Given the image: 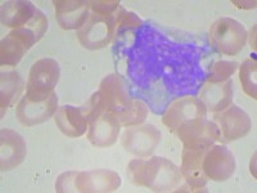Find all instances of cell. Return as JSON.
Wrapping results in <instances>:
<instances>
[{"instance_id":"obj_10","label":"cell","mask_w":257,"mask_h":193,"mask_svg":"<svg viewBox=\"0 0 257 193\" xmlns=\"http://www.w3.org/2000/svg\"><path fill=\"white\" fill-rule=\"evenodd\" d=\"M207 115V109L197 96H184L167 107L162 116V123L170 132L175 133L181 124L194 119H202Z\"/></svg>"},{"instance_id":"obj_4","label":"cell","mask_w":257,"mask_h":193,"mask_svg":"<svg viewBox=\"0 0 257 193\" xmlns=\"http://www.w3.org/2000/svg\"><path fill=\"white\" fill-rule=\"evenodd\" d=\"M61 76L57 61L52 58H41L34 63L26 82V96L32 101H44L56 93Z\"/></svg>"},{"instance_id":"obj_12","label":"cell","mask_w":257,"mask_h":193,"mask_svg":"<svg viewBox=\"0 0 257 193\" xmlns=\"http://www.w3.org/2000/svg\"><path fill=\"white\" fill-rule=\"evenodd\" d=\"M235 158L225 146H211L202 161V169L207 179L213 181L228 180L235 171Z\"/></svg>"},{"instance_id":"obj_24","label":"cell","mask_w":257,"mask_h":193,"mask_svg":"<svg viewBox=\"0 0 257 193\" xmlns=\"http://www.w3.org/2000/svg\"><path fill=\"white\" fill-rule=\"evenodd\" d=\"M104 106L102 102V96H100L99 91H95V93L91 95L90 100L88 101V103L81 107V112L84 115L85 120L89 124L93 120H95L96 117L100 116V115L104 112Z\"/></svg>"},{"instance_id":"obj_20","label":"cell","mask_w":257,"mask_h":193,"mask_svg":"<svg viewBox=\"0 0 257 193\" xmlns=\"http://www.w3.org/2000/svg\"><path fill=\"white\" fill-rule=\"evenodd\" d=\"M54 120L59 130L70 138L81 137L88 129V123L82 115L81 107L77 109L73 106H62L57 110Z\"/></svg>"},{"instance_id":"obj_21","label":"cell","mask_w":257,"mask_h":193,"mask_svg":"<svg viewBox=\"0 0 257 193\" xmlns=\"http://www.w3.org/2000/svg\"><path fill=\"white\" fill-rule=\"evenodd\" d=\"M0 107H2V117L4 116V112L16 103L24 91V80L21 75L16 71L11 72H2V79H0Z\"/></svg>"},{"instance_id":"obj_2","label":"cell","mask_w":257,"mask_h":193,"mask_svg":"<svg viewBox=\"0 0 257 193\" xmlns=\"http://www.w3.org/2000/svg\"><path fill=\"white\" fill-rule=\"evenodd\" d=\"M121 185L120 175L112 170L99 169L91 171H68L58 176L56 192L58 193H98L113 192Z\"/></svg>"},{"instance_id":"obj_15","label":"cell","mask_w":257,"mask_h":193,"mask_svg":"<svg viewBox=\"0 0 257 193\" xmlns=\"http://www.w3.org/2000/svg\"><path fill=\"white\" fill-rule=\"evenodd\" d=\"M26 142L22 135L11 129L0 132V169L8 171L22 164L26 157Z\"/></svg>"},{"instance_id":"obj_9","label":"cell","mask_w":257,"mask_h":193,"mask_svg":"<svg viewBox=\"0 0 257 193\" xmlns=\"http://www.w3.org/2000/svg\"><path fill=\"white\" fill-rule=\"evenodd\" d=\"M160 142L161 132L152 124L127 126L121 135L123 148L141 158L152 155Z\"/></svg>"},{"instance_id":"obj_14","label":"cell","mask_w":257,"mask_h":193,"mask_svg":"<svg viewBox=\"0 0 257 193\" xmlns=\"http://www.w3.org/2000/svg\"><path fill=\"white\" fill-rule=\"evenodd\" d=\"M58 110L57 93L44 101H32L26 95L22 96L16 110L18 120L25 126H34L48 121Z\"/></svg>"},{"instance_id":"obj_26","label":"cell","mask_w":257,"mask_h":193,"mask_svg":"<svg viewBox=\"0 0 257 193\" xmlns=\"http://www.w3.org/2000/svg\"><path fill=\"white\" fill-rule=\"evenodd\" d=\"M120 2L118 0H91L88 2L89 8L93 11L94 15L108 17L113 15V12L118 8Z\"/></svg>"},{"instance_id":"obj_25","label":"cell","mask_w":257,"mask_h":193,"mask_svg":"<svg viewBox=\"0 0 257 193\" xmlns=\"http://www.w3.org/2000/svg\"><path fill=\"white\" fill-rule=\"evenodd\" d=\"M116 25L117 31H121L123 29H139L143 25V21L138 17L135 13L127 12L126 9L121 8L117 13Z\"/></svg>"},{"instance_id":"obj_18","label":"cell","mask_w":257,"mask_h":193,"mask_svg":"<svg viewBox=\"0 0 257 193\" xmlns=\"http://www.w3.org/2000/svg\"><path fill=\"white\" fill-rule=\"evenodd\" d=\"M206 151L207 149L205 148H184L181 155V176L193 189L203 190L207 184L208 179L202 169V161Z\"/></svg>"},{"instance_id":"obj_22","label":"cell","mask_w":257,"mask_h":193,"mask_svg":"<svg viewBox=\"0 0 257 193\" xmlns=\"http://www.w3.org/2000/svg\"><path fill=\"white\" fill-rule=\"evenodd\" d=\"M256 75H257L256 59L254 58L245 59V61L242 63V66H240L239 80L244 93L248 96H251V98H253V100H256L257 98Z\"/></svg>"},{"instance_id":"obj_8","label":"cell","mask_w":257,"mask_h":193,"mask_svg":"<svg viewBox=\"0 0 257 193\" xmlns=\"http://www.w3.org/2000/svg\"><path fill=\"white\" fill-rule=\"evenodd\" d=\"M175 134L183 142L184 148H205L220 141L219 126L213 121L207 120L206 117L194 119L181 124L176 129Z\"/></svg>"},{"instance_id":"obj_16","label":"cell","mask_w":257,"mask_h":193,"mask_svg":"<svg viewBox=\"0 0 257 193\" xmlns=\"http://www.w3.org/2000/svg\"><path fill=\"white\" fill-rule=\"evenodd\" d=\"M56 17L63 30H80L89 18L88 2L82 0H54Z\"/></svg>"},{"instance_id":"obj_1","label":"cell","mask_w":257,"mask_h":193,"mask_svg":"<svg viewBox=\"0 0 257 193\" xmlns=\"http://www.w3.org/2000/svg\"><path fill=\"white\" fill-rule=\"evenodd\" d=\"M127 175L132 183L155 192H173L178 189L183 179L176 165L165 157L133 160L127 166Z\"/></svg>"},{"instance_id":"obj_11","label":"cell","mask_w":257,"mask_h":193,"mask_svg":"<svg viewBox=\"0 0 257 193\" xmlns=\"http://www.w3.org/2000/svg\"><path fill=\"white\" fill-rule=\"evenodd\" d=\"M215 124L219 126L220 139L222 142L237 141L245 137L251 130V119L238 106L230 105L222 110L221 114L215 115Z\"/></svg>"},{"instance_id":"obj_6","label":"cell","mask_w":257,"mask_h":193,"mask_svg":"<svg viewBox=\"0 0 257 193\" xmlns=\"http://www.w3.org/2000/svg\"><path fill=\"white\" fill-rule=\"evenodd\" d=\"M98 91L102 96L104 110L113 115L118 120V123L134 109L137 100L130 98L127 89L118 75L112 73V75L105 76L100 82Z\"/></svg>"},{"instance_id":"obj_3","label":"cell","mask_w":257,"mask_h":193,"mask_svg":"<svg viewBox=\"0 0 257 193\" xmlns=\"http://www.w3.org/2000/svg\"><path fill=\"white\" fill-rule=\"evenodd\" d=\"M2 24L13 29H29L40 40L48 30V20L31 2L12 0L2 6Z\"/></svg>"},{"instance_id":"obj_13","label":"cell","mask_w":257,"mask_h":193,"mask_svg":"<svg viewBox=\"0 0 257 193\" xmlns=\"http://www.w3.org/2000/svg\"><path fill=\"white\" fill-rule=\"evenodd\" d=\"M36 35L29 29H16L11 31L0 43V63L2 66H17L25 53L35 44Z\"/></svg>"},{"instance_id":"obj_19","label":"cell","mask_w":257,"mask_h":193,"mask_svg":"<svg viewBox=\"0 0 257 193\" xmlns=\"http://www.w3.org/2000/svg\"><path fill=\"white\" fill-rule=\"evenodd\" d=\"M233 81L230 79L224 82H207L199 93V100L206 109L212 112H221L233 102Z\"/></svg>"},{"instance_id":"obj_17","label":"cell","mask_w":257,"mask_h":193,"mask_svg":"<svg viewBox=\"0 0 257 193\" xmlns=\"http://www.w3.org/2000/svg\"><path fill=\"white\" fill-rule=\"evenodd\" d=\"M88 128L89 142L98 148H104L116 143L121 125L113 115L104 111L95 120L91 121Z\"/></svg>"},{"instance_id":"obj_5","label":"cell","mask_w":257,"mask_h":193,"mask_svg":"<svg viewBox=\"0 0 257 193\" xmlns=\"http://www.w3.org/2000/svg\"><path fill=\"white\" fill-rule=\"evenodd\" d=\"M210 40L213 48L225 56H235L247 41V31L240 22L229 17L215 21L210 29Z\"/></svg>"},{"instance_id":"obj_7","label":"cell","mask_w":257,"mask_h":193,"mask_svg":"<svg viewBox=\"0 0 257 193\" xmlns=\"http://www.w3.org/2000/svg\"><path fill=\"white\" fill-rule=\"evenodd\" d=\"M116 29V17L113 15L103 17L93 13L89 16L86 24L77 31V39L86 49H102L111 43Z\"/></svg>"},{"instance_id":"obj_23","label":"cell","mask_w":257,"mask_h":193,"mask_svg":"<svg viewBox=\"0 0 257 193\" xmlns=\"http://www.w3.org/2000/svg\"><path fill=\"white\" fill-rule=\"evenodd\" d=\"M238 64L235 62L217 61L210 67L207 82H224L235 72Z\"/></svg>"}]
</instances>
